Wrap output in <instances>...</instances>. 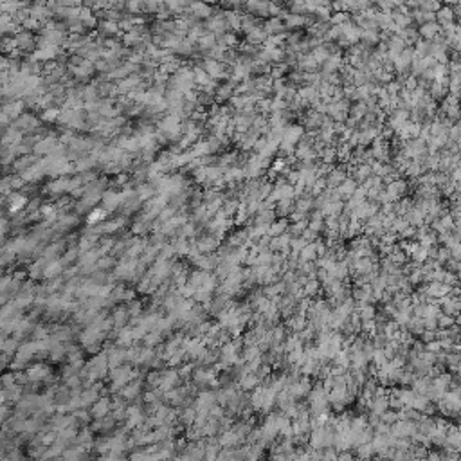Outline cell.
I'll use <instances>...</instances> for the list:
<instances>
[{"label": "cell", "mask_w": 461, "mask_h": 461, "mask_svg": "<svg viewBox=\"0 0 461 461\" xmlns=\"http://www.w3.org/2000/svg\"><path fill=\"white\" fill-rule=\"evenodd\" d=\"M110 404H112L110 396H107V394H105V396H99L90 406V409H88V414H90L92 420H99V418L110 414Z\"/></svg>", "instance_id": "6"}, {"label": "cell", "mask_w": 461, "mask_h": 461, "mask_svg": "<svg viewBox=\"0 0 461 461\" xmlns=\"http://www.w3.org/2000/svg\"><path fill=\"white\" fill-rule=\"evenodd\" d=\"M74 447H79L83 450H92V445H94V434H92L90 429H81L78 431V436H76Z\"/></svg>", "instance_id": "11"}, {"label": "cell", "mask_w": 461, "mask_h": 461, "mask_svg": "<svg viewBox=\"0 0 461 461\" xmlns=\"http://www.w3.org/2000/svg\"><path fill=\"white\" fill-rule=\"evenodd\" d=\"M115 425H117V422L114 420V416L107 414V416L99 418V420H94L90 431H96V433H110V431L115 429Z\"/></svg>", "instance_id": "12"}, {"label": "cell", "mask_w": 461, "mask_h": 461, "mask_svg": "<svg viewBox=\"0 0 461 461\" xmlns=\"http://www.w3.org/2000/svg\"><path fill=\"white\" fill-rule=\"evenodd\" d=\"M9 229H11V220H9L8 217H2V214H0V234L4 236Z\"/></svg>", "instance_id": "23"}, {"label": "cell", "mask_w": 461, "mask_h": 461, "mask_svg": "<svg viewBox=\"0 0 461 461\" xmlns=\"http://www.w3.org/2000/svg\"><path fill=\"white\" fill-rule=\"evenodd\" d=\"M438 411L443 414V416H457V411H459V394L457 389L454 391H447L440 400H438Z\"/></svg>", "instance_id": "1"}, {"label": "cell", "mask_w": 461, "mask_h": 461, "mask_svg": "<svg viewBox=\"0 0 461 461\" xmlns=\"http://www.w3.org/2000/svg\"><path fill=\"white\" fill-rule=\"evenodd\" d=\"M13 42H15L16 49H18L22 54H25V52H35L36 51L38 38H36L31 31H27V29H20V31L13 36Z\"/></svg>", "instance_id": "2"}, {"label": "cell", "mask_w": 461, "mask_h": 461, "mask_svg": "<svg viewBox=\"0 0 461 461\" xmlns=\"http://www.w3.org/2000/svg\"><path fill=\"white\" fill-rule=\"evenodd\" d=\"M59 459L62 461H90V452L79 449V447L71 445L64 450V454H62Z\"/></svg>", "instance_id": "10"}, {"label": "cell", "mask_w": 461, "mask_h": 461, "mask_svg": "<svg viewBox=\"0 0 461 461\" xmlns=\"http://www.w3.org/2000/svg\"><path fill=\"white\" fill-rule=\"evenodd\" d=\"M13 414L11 407L8 406V404H4V406H0V425H4V422L8 420L9 416Z\"/></svg>", "instance_id": "21"}, {"label": "cell", "mask_w": 461, "mask_h": 461, "mask_svg": "<svg viewBox=\"0 0 461 461\" xmlns=\"http://www.w3.org/2000/svg\"><path fill=\"white\" fill-rule=\"evenodd\" d=\"M16 384V375L15 371H6V373L0 375V389H6V387H11Z\"/></svg>", "instance_id": "19"}, {"label": "cell", "mask_w": 461, "mask_h": 461, "mask_svg": "<svg viewBox=\"0 0 461 461\" xmlns=\"http://www.w3.org/2000/svg\"><path fill=\"white\" fill-rule=\"evenodd\" d=\"M119 461H128V457H121V459H119Z\"/></svg>", "instance_id": "25"}, {"label": "cell", "mask_w": 461, "mask_h": 461, "mask_svg": "<svg viewBox=\"0 0 461 461\" xmlns=\"http://www.w3.org/2000/svg\"><path fill=\"white\" fill-rule=\"evenodd\" d=\"M261 386V379L258 377L256 373H241L240 379H238V387L240 389H243V393H247V391H254L256 387Z\"/></svg>", "instance_id": "9"}, {"label": "cell", "mask_w": 461, "mask_h": 461, "mask_svg": "<svg viewBox=\"0 0 461 461\" xmlns=\"http://www.w3.org/2000/svg\"><path fill=\"white\" fill-rule=\"evenodd\" d=\"M416 433V422H406V420H398L396 423L391 425V436L400 438V440H411L413 434Z\"/></svg>", "instance_id": "5"}, {"label": "cell", "mask_w": 461, "mask_h": 461, "mask_svg": "<svg viewBox=\"0 0 461 461\" xmlns=\"http://www.w3.org/2000/svg\"><path fill=\"white\" fill-rule=\"evenodd\" d=\"M74 335L76 331L72 330L71 324H56L51 328V339L58 341V343H71Z\"/></svg>", "instance_id": "8"}, {"label": "cell", "mask_w": 461, "mask_h": 461, "mask_svg": "<svg viewBox=\"0 0 461 461\" xmlns=\"http://www.w3.org/2000/svg\"><path fill=\"white\" fill-rule=\"evenodd\" d=\"M6 200H8V204H9V214L13 217V214L24 211L29 198L25 197L22 191H11L9 195H6Z\"/></svg>", "instance_id": "7"}, {"label": "cell", "mask_w": 461, "mask_h": 461, "mask_svg": "<svg viewBox=\"0 0 461 461\" xmlns=\"http://www.w3.org/2000/svg\"><path fill=\"white\" fill-rule=\"evenodd\" d=\"M18 348H20V341L18 339H15V337H6L4 344H2V350H0V351L8 353L9 357H15V353H16V350H18Z\"/></svg>", "instance_id": "17"}, {"label": "cell", "mask_w": 461, "mask_h": 461, "mask_svg": "<svg viewBox=\"0 0 461 461\" xmlns=\"http://www.w3.org/2000/svg\"><path fill=\"white\" fill-rule=\"evenodd\" d=\"M142 384H144V380H142V377H137V379L130 380V382L127 384V386L122 387L121 391H119V396L125 400L127 404L130 402H137L139 398L142 396Z\"/></svg>", "instance_id": "4"}, {"label": "cell", "mask_w": 461, "mask_h": 461, "mask_svg": "<svg viewBox=\"0 0 461 461\" xmlns=\"http://www.w3.org/2000/svg\"><path fill=\"white\" fill-rule=\"evenodd\" d=\"M11 366V357L4 351H0V373H4L6 367Z\"/></svg>", "instance_id": "22"}, {"label": "cell", "mask_w": 461, "mask_h": 461, "mask_svg": "<svg viewBox=\"0 0 461 461\" xmlns=\"http://www.w3.org/2000/svg\"><path fill=\"white\" fill-rule=\"evenodd\" d=\"M107 211L105 209H101V207H96V209H92L90 213L87 214V224L88 225H92V227H96L98 224H101L103 220H107Z\"/></svg>", "instance_id": "16"}, {"label": "cell", "mask_w": 461, "mask_h": 461, "mask_svg": "<svg viewBox=\"0 0 461 461\" xmlns=\"http://www.w3.org/2000/svg\"><path fill=\"white\" fill-rule=\"evenodd\" d=\"M59 114H62V110H59L58 107L45 108L44 114H42V121H45V122H58Z\"/></svg>", "instance_id": "18"}, {"label": "cell", "mask_w": 461, "mask_h": 461, "mask_svg": "<svg viewBox=\"0 0 461 461\" xmlns=\"http://www.w3.org/2000/svg\"><path fill=\"white\" fill-rule=\"evenodd\" d=\"M92 450H94L98 456L108 454V450H110V436L103 434V436H99V438H94V445H92Z\"/></svg>", "instance_id": "14"}, {"label": "cell", "mask_w": 461, "mask_h": 461, "mask_svg": "<svg viewBox=\"0 0 461 461\" xmlns=\"http://www.w3.org/2000/svg\"><path fill=\"white\" fill-rule=\"evenodd\" d=\"M128 461H151V454L148 452L146 449H135L130 452L128 456Z\"/></svg>", "instance_id": "20"}, {"label": "cell", "mask_w": 461, "mask_h": 461, "mask_svg": "<svg viewBox=\"0 0 461 461\" xmlns=\"http://www.w3.org/2000/svg\"><path fill=\"white\" fill-rule=\"evenodd\" d=\"M306 316H303V314H294V316L288 317L287 321V326L290 331H294V333H301V331L304 330V326H306Z\"/></svg>", "instance_id": "13"}, {"label": "cell", "mask_w": 461, "mask_h": 461, "mask_svg": "<svg viewBox=\"0 0 461 461\" xmlns=\"http://www.w3.org/2000/svg\"><path fill=\"white\" fill-rule=\"evenodd\" d=\"M355 454H357V459L360 461H370L375 457V450H373V445H371V442L367 443H362V445L355 447Z\"/></svg>", "instance_id": "15"}, {"label": "cell", "mask_w": 461, "mask_h": 461, "mask_svg": "<svg viewBox=\"0 0 461 461\" xmlns=\"http://www.w3.org/2000/svg\"><path fill=\"white\" fill-rule=\"evenodd\" d=\"M121 457H117V456H114V454H103V456H98V459L96 461H119Z\"/></svg>", "instance_id": "24"}, {"label": "cell", "mask_w": 461, "mask_h": 461, "mask_svg": "<svg viewBox=\"0 0 461 461\" xmlns=\"http://www.w3.org/2000/svg\"><path fill=\"white\" fill-rule=\"evenodd\" d=\"M13 128L18 130L22 135H31L40 128V119L35 114H22L11 122Z\"/></svg>", "instance_id": "3"}]
</instances>
